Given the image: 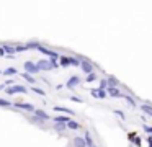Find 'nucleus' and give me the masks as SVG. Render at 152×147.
Listing matches in <instances>:
<instances>
[{
    "mask_svg": "<svg viewBox=\"0 0 152 147\" xmlns=\"http://www.w3.org/2000/svg\"><path fill=\"white\" fill-rule=\"evenodd\" d=\"M54 129H56V131H64V129H67V124H61V123H57L56 126H54Z\"/></svg>",
    "mask_w": 152,
    "mask_h": 147,
    "instance_id": "28",
    "label": "nucleus"
},
{
    "mask_svg": "<svg viewBox=\"0 0 152 147\" xmlns=\"http://www.w3.org/2000/svg\"><path fill=\"white\" fill-rule=\"evenodd\" d=\"M70 100H72V101H75V103H83V101L80 100L79 97H70Z\"/></svg>",
    "mask_w": 152,
    "mask_h": 147,
    "instance_id": "32",
    "label": "nucleus"
},
{
    "mask_svg": "<svg viewBox=\"0 0 152 147\" xmlns=\"http://www.w3.org/2000/svg\"><path fill=\"white\" fill-rule=\"evenodd\" d=\"M4 56H5V49L0 46V57H4Z\"/></svg>",
    "mask_w": 152,
    "mask_h": 147,
    "instance_id": "34",
    "label": "nucleus"
},
{
    "mask_svg": "<svg viewBox=\"0 0 152 147\" xmlns=\"http://www.w3.org/2000/svg\"><path fill=\"white\" fill-rule=\"evenodd\" d=\"M141 111H142L144 114H147L149 118H152V106H151V105H147V103L141 105Z\"/></svg>",
    "mask_w": 152,
    "mask_h": 147,
    "instance_id": "15",
    "label": "nucleus"
},
{
    "mask_svg": "<svg viewBox=\"0 0 152 147\" xmlns=\"http://www.w3.org/2000/svg\"><path fill=\"white\" fill-rule=\"evenodd\" d=\"M79 83H80V77H79V75H70V78L67 80L66 87L69 88V90H72V88H75Z\"/></svg>",
    "mask_w": 152,
    "mask_h": 147,
    "instance_id": "8",
    "label": "nucleus"
},
{
    "mask_svg": "<svg viewBox=\"0 0 152 147\" xmlns=\"http://www.w3.org/2000/svg\"><path fill=\"white\" fill-rule=\"evenodd\" d=\"M80 69H82L83 74H87V75L93 74V64L90 61H87V59H82V65H80Z\"/></svg>",
    "mask_w": 152,
    "mask_h": 147,
    "instance_id": "4",
    "label": "nucleus"
},
{
    "mask_svg": "<svg viewBox=\"0 0 152 147\" xmlns=\"http://www.w3.org/2000/svg\"><path fill=\"white\" fill-rule=\"evenodd\" d=\"M95 147H98V146H95Z\"/></svg>",
    "mask_w": 152,
    "mask_h": 147,
    "instance_id": "36",
    "label": "nucleus"
},
{
    "mask_svg": "<svg viewBox=\"0 0 152 147\" xmlns=\"http://www.w3.org/2000/svg\"><path fill=\"white\" fill-rule=\"evenodd\" d=\"M34 116L39 118V119H44V121L49 119V118H51V116H49V114H48L44 110H36V111H34Z\"/></svg>",
    "mask_w": 152,
    "mask_h": 147,
    "instance_id": "13",
    "label": "nucleus"
},
{
    "mask_svg": "<svg viewBox=\"0 0 152 147\" xmlns=\"http://www.w3.org/2000/svg\"><path fill=\"white\" fill-rule=\"evenodd\" d=\"M53 121H54V123H61V124H67V123H69V121H70V116H54L53 118Z\"/></svg>",
    "mask_w": 152,
    "mask_h": 147,
    "instance_id": "11",
    "label": "nucleus"
},
{
    "mask_svg": "<svg viewBox=\"0 0 152 147\" xmlns=\"http://www.w3.org/2000/svg\"><path fill=\"white\" fill-rule=\"evenodd\" d=\"M90 95H92L93 98H100V100H105V98L108 97L106 90H100V88H92V90H90Z\"/></svg>",
    "mask_w": 152,
    "mask_h": 147,
    "instance_id": "6",
    "label": "nucleus"
},
{
    "mask_svg": "<svg viewBox=\"0 0 152 147\" xmlns=\"http://www.w3.org/2000/svg\"><path fill=\"white\" fill-rule=\"evenodd\" d=\"M31 91H34L36 95H41V97H46V91L43 88H38V87H31Z\"/></svg>",
    "mask_w": 152,
    "mask_h": 147,
    "instance_id": "24",
    "label": "nucleus"
},
{
    "mask_svg": "<svg viewBox=\"0 0 152 147\" xmlns=\"http://www.w3.org/2000/svg\"><path fill=\"white\" fill-rule=\"evenodd\" d=\"M5 93L7 95H15V93H28V88L25 87V85H12V87H7L5 88Z\"/></svg>",
    "mask_w": 152,
    "mask_h": 147,
    "instance_id": "1",
    "label": "nucleus"
},
{
    "mask_svg": "<svg viewBox=\"0 0 152 147\" xmlns=\"http://www.w3.org/2000/svg\"><path fill=\"white\" fill-rule=\"evenodd\" d=\"M115 114H118L119 118H123V119H124V113H123L121 110H115Z\"/></svg>",
    "mask_w": 152,
    "mask_h": 147,
    "instance_id": "30",
    "label": "nucleus"
},
{
    "mask_svg": "<svg viewBox=\"0 0 152 147\" xmlns=\"http://www.w3.org/2000/svg\"><path fill=\"white\" fill-rule=\"evenodd\" d=\"M0 106L2 108H10V106H13V101H8V100H5V98H0Z\"/></svg>",
    "mask_w": 152,
    "mask_h": 147,
    "instance_id": "21",
    "label": "nucleus"
},
{
    "mask_svg": "<svg viewBox=\"0 0 152 147\" xmlns=\"http://www.w3.org/2000/svg\"><path fill=\"white\" fill-rule=\"evenodd\" d=\"M0 74H2V72H0Z\"/></svg>",
    "mask_w": 152,
    "mask_h": 147,
    "instance_id": "37",
    "label": "nucleus"
},
{
    "mask_svg": "<svg viewBox=\"0 0 152 147\" xmlns=\"http://www.w3.org/2000/svg\"><path fill=\"white\" fill-rule=\"evenodd\" d=\"M67 129H70V131H79V129H80V124L77 123V121L70 119L69 123H67Z\"/></svg>",
    "mask_w": 152,
    "mask_h": 147,
    "instance_id": "18",
    "label": "nucleus"
},
{
    "mask_svg": "<svg viewBox=\"0 0 152 147\" xmlns=\"http://www.w3.org/2000/svg\"><path fill=\"white\" fill-rule=\"evenodd\" d=\"M18 74V70L15 67H8V69H5L4 70V75L5 77H10V75H17Z\"/></svg>",
    "mask_w": 152,
    "mask_h": 147,
    "instance_id": "20",
    "label": "nucleus"
},
{
    "mask_svg": "<svg viewBox=\"0 0 152 147\" xmlns=\"http://www.w3.org/2000/svg\"><path fill=\"white\" fill-rule=\"evenodd\" d=\"M2 48L5 49V54H8V56H12V54H15V52H17V48H15V46H12V44H2Z\"/></svg>",
    "mask_w": 152,
    "mask_h": 147,
    "instance_id": "14",
    "label": "nucleus"
},
{
    "mask_svg": "<svg viewBox=\"0 0 152 147\" xmlns=\"http://www.w3.org/2000/svg\"><path fill=\"white\" fill-rule=\"evenodd\" d=\"M5 88H7V85H5V83H2V85H0V90H5Z\"/></svg>",
    "mask_w": 152,
    "mask_h": 147,
    "instance_id": "35",
    "label": "nucleus"
},
{
    "mask_svg": "<svg viewBox=\"0 0 152 147\" xmlns=\"http://www.w3.org/2000/svg\"><path fill=\"white\" fill-rule=\"evenodd\" d=\"M72 146H74V147H87L85 137H74V140H72Z\"/></svg>",
    "mask_w": 152,
    "mask_h": 147,
    "instance_id": "10",
    "label": "nucleus"
},
{
    "mask_svg": "<svg viewBox=\"0 0 152 147\" xmlns=\"http://www.w3.org/2000/svg\"><path fill=\"white\" fill-rule=\"evenodd\" d=\"M15 48H17V52H26V51H30L28 44H17Z\"/></svg>",
    "mask_w": 152,
    "mask_h": 147,
    "instance_id": "23",
    "label": "nucleus"
},
{
    "mask_svg": "<svg viewBox=\"0 0 152 147\" xmlns=\"http://www.w3.org/2000/svg\"><path fill=\"white\" fill-rule=\"evenodd\" d=\"M54 111H59V113H66V114H70V116H74V114H75V111L69 110V108H64V106H54Z\"/></svg>",
    "mask_w": 152,
    "mask_h": 147,
    "instance_id": "16",
    "label": "nucleus"
},
{
    "mask_svg": "<svg viewBox=\"0 0 152 147\" xmlns=\"http://www.w3.org/2000/svg\"><path fill=\"white\" fill-rule=\"evenodd\" d=\"M59 65L61 67H69L70 65V57L69 56H61L59 57Z\"/></svg>",
    "mask_w": 152,
    "mask_h": 147,
    "instance_id": "12",
    "label": "nucleus"
},
{
    "mask_svg": "<svg viewBox=\"0 0 152 147\" xmlns=\"http://www.w3.org/2000/svg\"><path fill=\"white\" fill-rule=\"evenodd\" d=\"M25 72H26V74H30V75L38 74V72H39L38 64H34V62H31V61H26V62H25Z\"/></svg>",
    "mask_w": 152,
    "mask_h": 147,
    "instance_id": "3",
    "label": "nucleus"
},
{
    "mask_svg": "<svg viewBox=\"0 0 152 147\" xmlns=\"http://www.w3.org/2000/svg\"><path fill=\"white\" fill-rule=\"evenodd\" d=\"M83 137H85L87 147H95V144H93V139H92V136H90V132H88V131H85V134H83Z\"/></svg>",
    "mask_w": 152,
    "mask_h": 147,
    "instance_id": "19",
    "label": "nucleus"
},
{
    "mask_svg": "<svg viewBox=\"0 0 152 147\" xmlns=\"http://www.w3.org/2000/svg\"><path fill=\"white\" fill-rule=\"evenodd\" d=\"M38 51H39V52H43L44 56H48L49 59H59V57H61V56L57 54L56 51H51V49L44 48V46H39V49H38Z\"/></svg>",
    "mask_w": 152,
    "mask_h": 147,
    "instance_id": "5",
    "label": "nucleus"
},
{
    "mask_svg": "<svg viewBox=\"0 0 152 147\" xmlns=\"http://www.w3.org/2000/svg\"><path fill=\"white\" fill-rule=\"evenodd\" d=\"M106 93H108L110 97H113V98H121L123 97V93L116 87H108V88H106Z\"/></svg>",
    "mask_w": 152,
    "mask_h": 147,
    "instance_id": "9",
    "label": "nucleus"
},
{
    "mask_svg": "<svg viewBox=\"0 0 152 147\" xmlns=\"http://www.w3.org/2000/svg\"><path fill=\"white\" fill-rule=\"evenodd\" d=\"M21 77H23L25 80L28 82V83H31V85H33L34 82H36V78H34V77H31V75H30V74H26V72H25V74H21Z\"/></svg>",
    "mask_w": 152,
    "mask_h": 147,
    "instance_id": "22",
    "label": "nucleus"
},
{
    "mask_svg": "<svg viewBox=\"0 0 152 147\" xmlns=\"http://www.w3.org/2000/svg\"><path fill=\"white\" fill-rule=\"evenodd\" d=\"M121 98H123V100H126V101H128V103L131 105V106H136V101L132 100V98L129 97V95H124V93H123V97H121Z\"/></svg>",
    "mask_w": 152,
    "mask_h": 147,
    "instance_id": "26",
    "label": "nucleus"
},
{
    "mask_svg": "<svg viewBox=\"0 0 152 147\" xmlns=\"http://www.w3.org/2000/svg\"><path fill=\"white\" fill-rule=\"evenodd\" d=\"M106 82H108V87H116L118 88V85H119V80L116 77H113V75H110V77L106 78Z\"/></svg>",
    "mask_w": 152,
    "mask_h": 147,
    "instance_id": "17",
    "label": "nucleus"
},
{
    "mask_svg": "<svg viewBox=\"0 0 152 147\" xmlns=\"http://www.w3.org/2000/svg\"><path fill=\"white\" fill-rule=\"evenodd\" d=\"M36 64H38V69H39V72H41V70H44V72H48V70H53V65H51L49 59H43V61L36 62Z\"/></svg>",
    "mask_w": 152,
    "mask_h": 147,
    "instance_id": "7",
    "label": "nucleus"
},
{
    "mask_svg": "<svg viewBox=\"0 0 152 147\" xmlns=\"http://www.w3.org/2000/svg\"><path fill=\"white\" fill-rule=\"evenodd\" d=\"M96 78H98V77H96V74H95V72H93V74H90L88 77L85 78V82H88V83H90V82H95Z\"/></svg>",
    "mask_w": 152,
    "mask_h": 147,
    "instance_id": "27",
    "label": "nucleus"
},
{
    "mask_svg": "<svg viewBox=\"0 0 152 147\" xmlns=\"http://www.w3.org/2000/svg\"><path fill=\"white\" fill-rule=\"evenodd\" d=\"M145 142H147V147H152V136H147Z\"/></svg>",
    "mask_w": 152,
    "mask_h": 147,
    "instance_id": "31",
    "label": "nucleus"
},
{
    "mask_svg": "<svg viewBox=\"0 0 152 147\" xmlns=\"http://www.w3.org/2000/svg\"><path fill=\"white\" fill-rule=\"evenodd\" d=\"M49 62H51V65H53V69H57V67H61V65L57 64V59H49Z\"/></svg>",
    "mask_w": 152,
    "mask_h": 147,
    "instance_id": "29",
    "label": "nucleus"
},
{
    "mask_svg": "<svg viewBox=\"0 0 152 147\" xmlns=\"http://www.w3.org/2000/svg\"><path fill=\"white\" fill-rule=\"evenodd\" d=\"M26 44H28V48H30V51H31V49H36V51H38V49H39V42H36V41H30V42H26Z\"/></svg>",
    "mask_w": 152,
    "mask_h": 147,
    "instance_id": "25",
    "label": "nucleus"
},
{
    "mask_svg": "<svg viewBox=\"0 0 152 147\" xmlns=\"http://www.w3.org/2000/svg\"><path fill=\"white\" fill-rule=\"evenodd\" d=\"M13 106L20 108V110H25V111H30V113H34L36 111V108L33 106V103H23V101H13Z\"/></svg>",
    "mask_w": 152,
    "mask_h": 147,
    "instance_id": "2",
    "label": "nucleus"
},
{
    "mask_svg": "<svg viewBox=\"0 0 152 147\" xmlns=\"http://www.w3.org/2000/svg\"><path fill=\"white\" fill-rule=\"evenodd\" d=\"M134 144H136V146H141V139H139V137H136V139H134Z\"/></svg>",
    "mask_w": 152,
    "mask_h": 147,
    "instance_id": "33",
    "label": "nucleus"
}]
</instances>
